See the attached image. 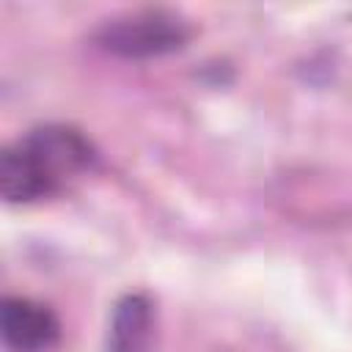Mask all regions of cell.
Segmentation results:
<instances>
[{
    "mask_svg": "<svg viewBox=\"0 0 352 352\" xmlns=\"http://www.w3.org/2000/svg\"><path fill=\"white\" fill-rule=\"evenodd\" d=\"M190 28L168 11H135L118 16L96 33L102 50L121 58H154L184 47Z\"/></svg>",
    "mask_w": 352,
    "mask_h": 352,
    "instance_id": "obj_2",
    "label": "cell"
},
{
    "mask_svg": "<svg viewBox=\"0 0 352 352\" xmlns=\"http://www.w3.org/2000/svg\"><path fill=\"white\" fill-rule=\"evenodd\" d=\"M0 333L11 352H47L60 338V322L41 302L6 297L0 308Z\"/></svg>",
    "mask_w": 352,
    "mask_h": 352,
    "instance_id": "obj_3",
    "label": "cell"
},
{
    "mask_svg": "<svg viewBox=\"0 0 352 352\" xmlns=\"http://www.w3.org/2000/svg\"><path fill=\"white\" fill-rule=\"evenodd\" d=\"M154 305L146 294H124L110 319L107 352H151Z\"/></svg>",
    "mask_w": 352,
    "mask_h": 352,
    "instance_id": "obj_4",
    "label": "cell"
},
{
    "mask_svg": "<svg viewBox=\"0 0 352 352\" xmlns=\"http://www.w3.org/2000/svg\"><path fill=\"white\" fill-rule=\"evenodd\" d=\"M96 162L94 143L74 126L44 124L8 146L0 157V192L8 204H28L63 190Z\"/></svg>",
    "mask_w": 352,
    "mask_h": 352,
    "instance_id": "obj_1",
    "label": "cell"
}]
</instances>
